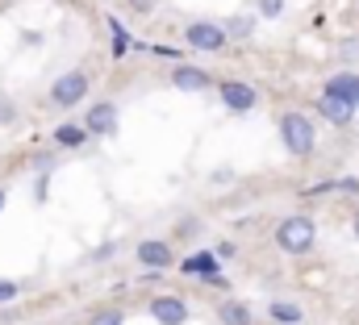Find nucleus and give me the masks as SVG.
I'll return each mask as SVG.
<instances>
[{"mask_svg":"<svg viewBox=\"0 0 359 325\" xmlns=\"http://www.w3.org/2000/svg\"><path fill=\"white\" fill-rule=\"evenodd\" d=\"M318 242V226L309 221V217H284L280 226H276V246L284 250V254H309Z\"/></svg>","mask_w":359,"mask_h":325,"instance_id":"obj_1","label":"nucleus"},{"mask_svg":"<svg viewBox=\"0 0 359 325\" xmlns=\"http://www.w3.org/2000/svg\"><path fill=\"white\" fill-rule=\"evenodd\" d=\"M280 138H284V146H288V155H297V159H305V155H313V146H318V134H313V121H309L305 113H284V117H280Z\"/></svg>","mask_w":359,"mask_h":325,"instance_id":"obj_2","label":"nucleus"},{"mask_svg":"<svg viewBox=\"0 0 359 325\" xmlns=\"http://www.w3.org/2000/svg\"><path fill=\"white\" fill-rule=\"evenodd\" d=\"M84 96H88V76L84 71H67V76H59V80L50 83V100L59 109H76Z\"/></svg>","mask_w":359,"mask_h":325,"instance_id":"obj_3","label":"nucleus"},{"mask_svg":"<svg viewBox=\"0 0 359 325\" xmlns=\"http://www.w3.org/2000/svg\"><path fill=\"white\" fill-rule=\"evenodd\" d=\"M184 42H188L192 50H222L230 38H226V29H222L217 21H192V25L184 29Z\"/></svg>","mask_w":359,"mask_h":325,"instance_id":"obj_4","label":"nucleus"},{"mask_svg":"<svg viewBox=\"0 0 359 325\" xmlns=\"http://www.w3.org/2000/svg\"><path fill=\"white\" fill-rule=\"evenodd\" d=\"M217 92H222V104H226L230 113H251V109H255V100H259V96H255V88H251V83H243V80H226Z\"/></svg>","mask_w":359,"mask_h":325,"instance_id":"obj_5","label":"nucleus"},{"mask_svg":"<svg viewBox=\"0 0 359 325\" xmlns=\"http://www.w3.org/2000/svg\"><path fill=\"white\" fill-rule=\"evenodd\" d=\"M84 130L92 134H100V138H109L113 130H117V104H109V100H100V104H92L88 113H84Z\"/></svg>","mask_w":359,"mask_h":325,"instance_id":"obj_6","label":"nucleus"},{"mask_svg":"<svg viewBox=\"0 0 359 325\" xmlns=\"http://www.w3.org/2000/svg\"><path fill=\"white\" fill-rule=\"evenodd\" d=\"M147 309H151V317L159 325H184L188 321V305H184L180 296H155Z\"/></svg>","mask_w":359,"mask_h":325,"instance_id":"obj_7","label":"nucleus"},{"mask_svg":"<svg viewBox=\"0 0 359 325\" xmlns=\"http://www.w3.org/2000/svg\"><path fill=\"white\" fill-rule=\"evenodd\" d=\"M180 267H184L188 275H201V279L213 284V288H226V275H222V267H217L213 254H192V258H184Z\"/></svg>","mask_w":359,"mask_h":325,"instance_id":"obj_8","label":"nucleus"},{"mask_svg":"<svg viewBox=\"0 0 359 325\" xmlns=\"http://www.w3.org/2000/svg\"><path fill=\"white\" fill-rule=\"evenodd\" d=\"M322 96H330V100H343L347 109H355V104H359V76H351V71H343V76H330Z\"/></svg>","mask_w":359,"mask_h":325,"instance_id":"obj_9","label":"nucleus"},{"mask_svg":"<svg viewBox=\"0 0 359 325\" xmlns=\"http://www.w3.org/2000/svg\"><path fill=\"white\" fill-rule=\"evenodd\" d=\"M138 263L151 271H163V267H172V246L159 238H147V242H138Z\"/></svg>","mask_w":359,"mask_h":325,"instance_id":"obj_10","label":"nucleus"},{"mask_svg":"<svg viewBox=\"0 0 359 325\" xmlns=\"http://www.w3.org/2000/svg\"><path fill=\"white\" fill-rule=\"evenodd\" d=\"M172 83L176 88H184V92H205L209 88V71H201V67H188V63H180L176 71H172Z\"/></svg>","mask_w":359,"mask_h":325,"instance_id":"obj_11","label":"nucleus"},{"mask_svg":"<svg viewBox=\"0 0 359 325\" xmlns=\"http://www.w3.org/2000/svg\"><path fill=\"white\" fill-rule=\"evenodd\" d=\"M318 113L330 121V125H347L355 117V109H347L343 100H330V96H318Z\"/></svg>","mask_w":359,"mask_h":325,"instance_id":"obj_12","label":"nucleus"},{"mask_svg":"<svg viewBox=\"0 0 359 325\" xmlns=\"http://www.w3.org/2000/svg\"><path fill=\"white\" fill-rule=\"evenodd\" d=\"M55 142H59L63 151H76V146L88 142V130H84V125H59V130H55Z\"/></svg>","mask_w":359,"mask_h":325,"instance_id":"obj_13","label":"nucleus"},{"mask_svg":"<svg viewBox=\"0 0 359 325\" xmlns=\"http://www.w3.org/2000/svg\"><path fill=\"white\" fill-rule=\"evenodd\" d=\"M271 321L297 325V321H305V309H301V305H292V300H276V305H271Z\"/></svg>","mask_w":359,"mask_h":325,"instance_id":"obj_14","label":"nucleus"},{"mask_svg":"<svg viewBox=\"0 0 359 325\" xmlns=\"http://www.w3.org/2000/svg\"><path fill=\"white\" fill-rule=\"evenodd\" d=\"M222 325H251V309L243 300H226L222 305Z\"/></svg>","mask_w":359,"mask_h":325,"instance_id":"obj_15","label":"nucleus"},{"mask_svg":"<svg viewBox=\"0 0 359 325\" xmlns=\"http://www.w3.org/2000/svg\"><path fill=\"white\" fill-rule=\"evenodd\" d=\"M109 34H113V55H126V29H121V21L117 17H109Z\"/></svg>","mask_w":359,"mask_h":325,"instance_id":"obj_16","label":"nucleus"},{"mask_svg":"<svg viewBox=\"0 0 359 325\" xmlns=\"http://www.w3.org/2000/svg\"><path fill=\"white\" fill-rule=\"evenodd\" d=\"M126 317H121V309H100V313H92L88 325H121Z\"/></svg>","mask_w":359,"mask_h":325,"instance_id":"obj_17","label":"nucleus"},{"mask_svg":"<svg viewBox=\"0 0 359 325\" xmlns=\"http://www.w3.org/2000/svg\"><path fill=\"white\" fill-rule=\"evenodd\" d=\"M255 8H259L264 17H280V13H284V0H255Z\"/></svg>","mask_w":359,"mask_h":325,"instance_id":"obj_18","label":"nucleus"},{"mask_svg":"<svg viewBox=\"0 0 359 325\" xmlns=\"http://www.w3.org/2000/svg\"><path fill=\"white\" fill-rule=\"evenodd\" d=\"M222 29H226V38H230V34H251V21H243V17H234V21H226Z\"/></svg>","mask_w":359,"mask_h":325,"instance_id":"obj_19","label":"nucleus"},{"mask_svg":"<svg viewBox=\"0 0 359 325\" xmlns=\"http://www.w3.org/2000/svg\"><path fill=\"white\" fill-rule=\"evenodd\" d=\"M17 292H21V288H17L13 279H0V305H8V300H17Z\"/></svg>","mask_w":359,"mask_h":325,"instance_id":"obj_20","label":"nucleus"},{"mask_svg":"<svg viewBox=\"0 0 359 325\" xmlns=\"http://www.w3.org/2000/svg\"><path fill=\"white\" fill-rule=\"evenodd\" d=\"M134 4H142V13H147V8H151V4H155V0H134Z\"/></svg>","mask_w":359,"mask_h":325,"instance_id":"obj_21","label":"nucleus"},{"mask_svg":"<svg viewBox=\"0 0 359 325\" xmlns=\"http://www.w3.org/2000/svg\"><path fill=\"white\" fill-rule=\"evenodd\" d=\"M0 209H4V188H0Z\"/></svg>","mask_w":359,"mask_h":325,"instance_id":"obj_22","label":"nucleus"},{"mask_svg":"<svg viewBox=\"0 0 359 325\" xmlns=\"http://www.w3.org/2000/svg\"><path fill=\"white\" fill-rule=\"evenodd\" d=\"M355 238H359V213H355Z\"/></svg>","mask_w":359,"mask_h":325,"instance_id":"obj_23","label":"nucleus"}]
</instances>
